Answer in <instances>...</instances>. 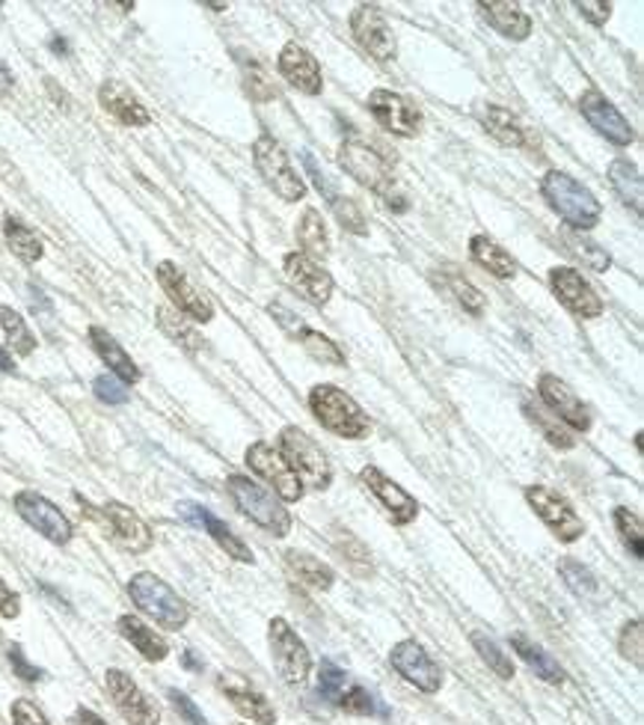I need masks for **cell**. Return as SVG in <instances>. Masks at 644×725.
<instances>
[{"mask_svg": "<svg viewBox=\"0 0 644 725\" xmlns=\"http://www.w3.org/2000/svg\"><path fill=\"white\" fill-rule=\"evenodd\" d=\"M541 196L552 212L559 214L564 224L576 229V233H589L603 217V205L597 203V196L564 170H546L543 173Z\"/></svg>", "mask_w": 644, "mask_h": 725, "instance_id": "6da1fadb", "label": "cell"}, {"mask_svg": "<svg viewBox=\"0 0 644 725\" xmlns=\"http://www.w3.org/2000/svg\"><path fill=\"white\" fill-rule=\"evenodd\" d=\"M339 167L345 170L350 178H357L362 187L384 196L389 208L407 212V196L398 191L396 173H392L389 161L384 159L375 146H368V143H362V140L357 137L345 140L339 146Z\"/></svg>", "mask_w": 644, "mask_h": 725, "instance_id": "7a4b0ae2", "label": "cell"}, {"mask_svg": "<svg viewBox=\"0 0 644 725\" xmlns=\"http://www.w3.org/2000/svg\"><path fill=\"white\" fill-rule=\"evenodd\" d=\"M226 491H229V497L238 506V512L265 532H270L274 539H286L288 532H292V512H288L286 502L279 500L270 488H262L249 476L232 473L226 479Z\"/></svg>", "mask_w": 644, "mask_h": 725, "instance_id": "3957f363", "label": "cell"}, {"mask_svg": "<svg viewBox=\"0 0 644 725\" xmlns=\"http://www.w3.org/2000/svg\"><path fill=\"white\" fill-rule=\"evenodd\" d=\"M309 410L330 435L345 440H362L371 431L366 410L336 384H318L309 390Z\"/></svg>", "mask_w": 644, "mask_h": 725, "instance_id": "277c9868", "label": "cell"}, {"mask_svg": "<svg viewBox=\"0 0 644 725\" xmlns=\"http://www.w3.org/2000/svg\"><path fill=\"white\" fill-rule=\"evenodd\" d=\"M253 164L265 185L274 191L283 203H300L306 196V182L292 164V155L274 134H258L253 143Z\"/></svg>", "mask_w": 644, "mask_h": 725, "instance_id": "5b68a950", "label": "cell"}, {"mask_svg": "<svg viewBox=\"0 0 644 725\" xmlns=\"http://www.w3.org/2000/svg\"><path fill=\"white\" fill-rule=\"evenodd\" d=\"M279 456L286 458L304 488L309 491H327L333 482V467L321 447L315 443L304 428L286 426L279 431Z\"/></svg>", "mask_w": 644, "mask_h": 725, "instance_id": "8992f818", "label": "cell"}, {"mask_svg": "<svg viewBox=\"0 0 644 725\" xmlns=\"http://www.w3.org/2000/svg\"><path fill=\"white\" fill-rule=\"evenodd\" d=\"M129 595L131 601L152 615L164 631H182L184 624L191 622V610L184 604L182 598L175 595L173 589L166 586L164 580L149 571H140L129 580Z\"/></svg>", "mask_w": 644, "mask_h": 725, "instance_id": "52a82bcc", "label": "cell"}, {"mask_svg": "<svg viewBox=\"0 0 644 725\" xmlns=\"http://www.w3.org/2000/svg\"><path fill=\"white\" fill-rule=\"evenodd\" d=\"M267 642H270V657L279 672V678L297 687L309 678L313 670V654L306 649V642L297 636V631L286 619H270L267 624Z\"/></svg>", "mask_w": 644, "mask_h": 725, "instance_id": "ba28073f", "label": "cell"}, {"mask_svg": "<svg viewBox=\"0 0 644 725\" xmlns=\"http://www.w3.org/2000/svg\"><path fill=\"white\" fill-rule=\"evenodd\" d=\"M525 502L546 523V530L559 541H564V544H573V541H580L585 535V523H582L580 514L573 512L571 502L564 500L562 493L546 488V484H529L525 488Z\"/></svg>", "mask_w": 644, "mask_h": 725, "instance_id": "9c48e42d", "label": "cell"}, {"mask_svg": "<svg viewBox=\"0 0 644 725\" xmlns=\"http://www.w3.org/2000/svg\"><path fill=\"white\" fill-rule=\"evenodd\" d=\"M155 277L161 283V288L166 292V298L173 304V309H178L182 316H187L191 321H200V325H208L214 318V304L208 300L203 288H196L191 283V277L184 274L175 262H161L155 268Z\"/></svg>", "mask_w": 644, "mask_h": 725, "instance_id": "30bf717a", "label": "cell"}, {"mask_svg": "<svg viewBox=\"0 0 644 725\" xmlns=\"http://www.w3.org/2000/svg\"><path fill=\"white\" fill-rule=\"evenodd\" d=\"M83 502V497H78ZM83 509L90 512V518L102 523L104 530L111 532L116 544L122 550H129V553H146L152 548V530H149V523L140 518L134 509L129 506H122V502H104L102 512H95L90 509V502H83Z\"/></svg>", "mask_w": 644, "mask_h": 725, "instance_id": "8fae6325", "label": "cell"}, {"mask_svg": "<svg viewBox=\"0 0 644 725\" xmlns=\"http://www.w3.org/2000/svg\"><path fill=\"white\" fill-rule=\"evenodd\" d=\"M247 464L256 476H262L274 493L283 502H300L304 500V484L295 476V470L288 467V461L279 456V449H274L267 440H256L253 447L247 449Z\"/></svg>", "mask_w": 644, "mask_h": 725, "instance_id": "7c38bea8", "label": "cell"}, {"mask_svg": "<svg viewBox=\"0 0 644 725\" xmlns=\"http://www.w3.org/2000/svg\"><path fill=\"white\" fill-rule=\"evenodd\" d=\"M368 113L375 116L380 129L396 137H416L422 134V111L407 95L392 90H371L366 102Z\"/></svg>", "mask_w": 644, "mask_h": 725, "instance_id": "4fadbf2b", "label": "cell"}, {"mask_svg": "<svg viewBox=\"0 0 644 725\" xmlns=\"http://www.w3.org/2000/svg\"><path fill=\"white\" fill-rule=\"evenodd\" d=\"M350 33L357 39V45L366 51L368 57H375L378 63H392L398 54L396 33L389 28V21L384 19V12L371 3H359L357 10L350 12Z\"/></svg>", "mask_w": 644, "mask_h": 725, "instance_id": "5bb4252c", "label": "cell"}, {"mask_svg": "<svg viewBox=\"0 0 644 725\" xmlns=\"http://www.w3.org/2000/svg\"><path fill=\"white\" fill-rule=\"evenodd\" d=\"M12 506H16V512H19L21 521L28 523V527H33L39 535H45L48 541H54V544H69V541H72L74 535L72 521L57 509L54 502L45 500L42 493L19 491L16 493V500H12Z\"/></svg>", "mask_w": 644, "mask_h": 725, "instance_id": "9a60e30c", "label": "cell"}, {"mask_svg": "<svg viewBox=\"0 0 644 725\" xmlns=\"http://www.w3.org/2000/svg\"><path fill=\"white\" fill-rule=\"evenodd\" d=\"M580 113L589 120V125L597 131L600 137H606L617 150H626V146L635 143V129L630 125V120L594 86L580 95Z\"/></svg>", "mask_w": 644, "mask_h": 725, "instance_id": "2e32d148", "label": "cell"}, {"mask_svg": "<svg viewBox=\"0 0 644 725\" xmlns=\"http://www.w3.org/2000/svg\"><path fill=\"white\" fill-rule=\"evenodd\" d=\"M389 663H392V670H396L407 684H413L416 690H422V693H440L442 670L416 640H401L398 645H392Z\"/></svg>", "mask_w": 644, "mask_h": 725, "instance_id": "e0dca14e", "label": "cell"}, {"mask_svg": "<svg viewBox=\"0 0 644 725\" xmlns=\"http://www.w3.org/2000/svg\"><path fill=\"white\" fill-rule=\"evenodd\" d=\"M538 399L546 410H552L555 417L562 419L564 426L573 431H589L591 428V410L589 405L571 390V384L562 381L559 375L543 372L538 378Z\"/></svg>", "mask_w": 644, "mask_h": 725, "instance_id": "ac0fdd59", "label": "cell"}, {"mask_svg": "<svg viewBox=\"0 0 644 725\" xmlns=\"http://www.w3.org/2000/svg\"><path fill=\"white\" fill-rule=\"evenodd\" d=\"M550 288L568 313L576 318H600L603 316V298H600L589 279L576 268H552Z\"/></svg>", "mask_w": 644, "mask_h": 725, "instance_id": "d6986e66", "label": "cell"}, {"mask_svg": "<svg viewBox=\"0 0 644 725\" xmlns=\"http://www.w3.org/2000/svg\"><path fill=\"white\" fill-rule=\"evenodd\" d=\"M104 684H108V693H111L113 705L120 711L131 725H157L161 723V711L155 707V702L137 687V681L131 678L129 672L122 670H108L104 675Z\"/></svg>", "mask_w": 644, "mask_h": 725, "instance_id": "ffe728a7", "label": "cell"}, {"mask_svg": "<svg viewBox=\"0 0 644 725\" xmlns=\"http://www.w3.org/2000/svg\"><path fill=\"white\" fill-rule=\"evenodd\" d=\"M267 313L276 318V325L283 327L292 339L304 345V351L318 362H327V366H345V351H341L339 345L333 343L330 336H324L321 330H313V327L304 325V318L295 316V313H288L283 304H270Z\"/></svg>", "mask_w": 644, "mask_h": 725, "instance_id": "44dd1931", "label": "cell"}, {"mask_svg": "<svg viewBox=\"0 0 644 725\" xmlns=\"http://www.w3.org/2000/svg\"><path fill=\"white\" fill-rule=\"evenodd\" d=\"M359 482L366 484L368 491L375 493L380 500V506L389 512V521L396 523V527H407L410 521H416V514H419V502L416 497L401 488L398 482H392L380 467L368 464L359 470Z\"/></svg>", "mask_w": 644, "mask_h": 725, "instance_id": "7402d4cb", "label": "cell"}, {"mask_svg": "<svg viewBox=\"0 0 644 725\" xmlns=\"http://www.w3.org/2000/svg\"><path fill=\"white\" fill-rule=\"evenodd\" d=\"M283 270H286V279L292 286L304 295L309 304L315 307H324L333 295V277L330 270L318 265L313 256H306V253H288L286 259H283Z\"/></svg>", "mask_w": 644, "mask_h": 725, "instance_id": "603a6c76", "label": "cell"}, {"mask_svg": "<svg viewBox=\"0 0 644 725\" xmlns=\"http://www.w3.org/2000/svg\"><path fill=\"white\" fill-rule=\"evenodd\" d=\"M175 512H178V518L182 521H187L191 527H196V530H205L208 535H212L217 544H221L223 550H226V556H232L235 562H244V565H253L256 562V556H253V550L244 544V541L235 535V532L226 527V523L221 521V518H214L205 506H200V502H178L175 506Z\"/></svg>", "mask_w": 644, "mask_h": 725, "instance_id": "cb8c5ba5", "label": "cell"}, {"mask_svg": "<svg viewBox=\"0 0 644 725\" xmlns=\"http://www.w3.org/2000/svg\"><path fill=\"white\" fill-rule=\"evenodd\" d=\"M276 69L279 75L286 78L288 84L300 90L306 95H318L324 90V75L321 65L313 57V51H306L300 42H286L283 51H279V60H276Z\"/></svg>", "mask_w": 644, "mask_h": 725, "instance_id": "d4e9b609", "label": "cell"}, {"mask_svg": "<svg viewBox=\"0 0 644 725\" xmlns=\"http://www.w3.org/2000/svg\"><path fill=\"white\" fill-rule=\"evenodd\" d=\"M479 122L490 137L502 143V146H508V150H534L538 146L534 131L525 129L523 120L508 111V108H502V104H484V108H479Z\"/></svg>", "mask_w": 644, "mask_h": 725, "instance_id": "484cf974", "label": "cell"}, {"mask_svg": "<svg viewBox=\"0 0 644 725\" xmlns=\"http://www.w3.org/2000/svg\"><path fill=\"white\" fill-rule=\"evenodd\" d=\"M221 690L226 693V698H229L232 705H235V711H238L241 716H247L249 723L256 725L276 723L274 705H270L265 693L253 687L247 678H241V675H235V672H226V675H221Z\"/></svg>", "mask_w": 644, "mask_h": 725, "instance_id": "4316f807", "label": "cell"}, {"mask_svg": "<svg viewBox=\"0 0 644 725\" xmlns=\"http://www.w3.org/2000/svg\"><path fill=\"white\" fill-rule=\"evenodd\" d=\"M99 102H102V108L111 113L113 120L129 125V129H146L149 122H152V113H149L146 104L140 102L137 95L131 93L125 84H120V81H104L99 86Z\"/></svg>", "mask_w": 644, "mask_h": 725, "instance_id": "83f0119b", "label": "cell"}, {"mask_svg": "<svg viewBox=\"0 0 644 725\" xmlns=\"http://www.w3.org/2000/svg\"><path fill=\"white\" fill-rule=\"evenodd\" d=\"M476 7H479L481 19L488 21L497 33L511 39V42H523V39L532 37V16L523 12L520 3H497V0L484 3V0H479Z\"/></svg>", "mask_w": 644, "mask_h": 725, "instance_id": "f1b7e54d", "label": "cell"}, {"mask_svg": "<svg viewBox=\"0 0 644 725\" xmlns=\"http://www.w3.org/2000/svg\"><path fill=\"white\" fill-rule=\"evenodd\" d=\"M90 343H92V351L102 357V362L111 369L113 378H120L122 384H137L140 378H143V372L137 369V362L131 360V354L122 348L116 339H113L104 327L92 325L90 327Z\"/></svg>", "mask_w": 644, "mask_h": 725, "instance_id": "f546056e", "label": "cell"}, {"mask_svg": "<svg viewBox=\"0 0 644 725\" xmlns=\"http://www.w3.org/2000/svg\"><path fill=\"white\" fill-rule=\"evenodd\" d=\"M470 256L479 268H484L488 274H493V277L499 279L517 277V259L505 251V247H502V244L493 242L490 235H472Z\"/></svg>", "mask_w": 644, "mask_h": 725, "instance_id": "4dcf8cb0", "label": "cell"}, {"mask_svg": "<svg viewBox=\"0 0 644 725\" xmlns=\"http://www.w3.org/2000/svg\"><path fill=\"white\" fill-rule=\"evenodd\" d=\"M523 413L525 419L532 422L538 431H541V438L555 449H573L576 447V438H573V431L564 426L562 419L555 417L552 410H546L541 405V399H523Z\"/></svg>", "mask_w": 644, "mask_h": 725, "instance_id": "1f68e13d", "label": "cell"}, {"mask_svg": "<svg viewBox=\"0 0 644 725\" xmlns=\"http://www.w3.org/2000/svg\"><path fill=\"white\" fill-rule=\"evenodd\" d=\"M116 627H120L122 636H125L149 663H161L166 654H170V642H166L161 633L152 631L146 622H140L137 615H122Z\"/></svg>", "mask_w": 644, "mask_h": 725, "instance_id": "d6a6232c", "label": "cell"}, {"mask_svg": "<svg viewBox=\"0 0 644 725\" xmlns=\"http://www.w3.org/2000/svg\"><path fill=\"white\" fill-rule=\"evenodd\" d=\"M511 649H514L517 657H520V661H523L538 678L546 681V684H564V678H568L562 666H559V661H552L541 645H534L532 640H525L523 633H514V636H511Z\"/></svg>", "mask_w": 644, "mask_h": 725, "instance_id": "836d02e7", "label": "cell"}, {"mask_svg": "<svg viewBox=\"0 0 644 725\" xmlns=\"http://www.w3.org/2000/svg\"><path fill=\"white\" fill-rule=\"evenodd\" d=\"M609 185L615 187V194L624 200L626 205H633V212L642 217L644 208V182L642 173L635 167L633 161L615 159L609 164Z\"/></svg>", "mask_w": 644, "mask_h": 725, "instance_id": "e575fe53", "label": "cell"}, {"mask_svg": "<svg viewBox=\"0 0 644 725\" xmlns=\"http://www.w3.org/2000/svg\"><path fill=\"white\" fill-rule=\"evenodd\" d=\"M440 277H437V283H440V288L449 295V298H454V304H458L463 313H470V316H484V307H488V298H484V292H481L479 286H472L470 279L463 277V274H458V270H437Z\"/></svg>", "mask_w": 644, "mask_h": 725, "instance_id": "d590c367", "label": "cell"}, {"mask_svg": "<svg viewBox=\"0 0 644 725\" xmlns=\"http://www.w3.org/2000/svg\"><path fill=\"white\" fill-rule=\"evenodd\" d=\"M559 242H562L564 253H568L571 259L582 262V268L594 270V274H606V270L612 268V256H609L600 244H594L591 238L576 233V229H564V233L559 235Z\"/></svg>", "mask_w": 644, "mask_h": 725, "instance_id": "8d00e7d4", "label": "cell"}, {"mask_svg": "<svg viewBox=\"0 0 644 725\" xmlns=\"http://www.w3.org/2000/svg\"><path fill=\"white\" fill-rule=\"evenodd\" d=\"M295 235L300 253H306V256H327L330 253V235H327V224H324L318 208H304Z\"/></svg>", "mask_w": 644, "mask_h": 725, "instance_id": "74e56055", "label": "cell"}, {"mask_svg": "<svg viewBox=\"0 0 644 725\" xmlns=\"http://www.w3.org/2000/svg\"><path fill=\"white\" fill-rule=\"evenodd\" d=\"M3 238H7V244H10V251L16 253L21 262H28V265H33V262H39L42 256H45V244H42V238H39L30 226L21 224L19 217H12V214L3 217Z\"/></svg>", "mask_w": 644, "mask_h": 725, "instance_id": "f35d334b", "label": "cell"}, {"mask_svg": "<svg viewBox=\"0 0 644 725\" xmlns=\"http://www.w3.org/2000/svg\"><path fill=\"white\" fill-rule=\"evenodd\" d=\"M155 316H157V327H161L175 345H182V348H187V351H200V348H203V336H200V330L194 327V321H191L187 316H182L178 309L157 307Z\"/></svg>", "mask_w": 644, "mask_h": 725, "instance_id": "ab89813d", "label": "cell"}, {"mask_svg": "<svg viewBox=\"0 0 644 725\" xmlns=\"http://www.w3.org/2000/svg\"><path fill=\"white\" fill-rule=\"evenodd\" d=\"M286 565L292 568V574H295L300 583L313 589H330L333 580H336V574H333V568L327 565V562L309 556V553H300V550H288Z\"/></svg>", "mask_w": 644, "mask_h": 725, "instance_id": "60d3db41", "label": "cell"}, {"mask_svg": "<svg viewBox=\"0 0 644 725\" xmlns=\"http://www.w3.org/2000/svg\"><path fill=\"white\" fill-rule=\"evenodd\" d=\"M0 327H3V336H7V345H10L12 354L30 357V354L37 351V336H33V330H30L19 309L0 307Z\"/></svg>", "mask_w": 644, "mask_h": 725, "instance_id": "b9f144b4", "label": "cell"}, {"mask_svg": "<svg viewBox=\"0 0 644 725\" xmlns=\"http://www.w3.org/2000/svg\"><path fill=\"white\" fill-rule=\"evenodd\" d=\"M470 642L472 649L479 651L481 661L488 663V670L497 672V678L502 681L514 678V661H511V654H505V649H502L493 636H488L484 631H472Z\"/></svg>", "mask_w": 644, "mask_h": 725, "instance_id": "7bdbcfd3", "label": "cell"}, {"mask_svg": "<svg viewBox=\"0 0 644 725\" xmlns=\"http://www.w3.org/2000/svg\"><path fill=\"white\" fill-rule=\"evenodd\" d=\"M241 75H244V93L253 102L265 104L270 99H276L274 78H270V72L258 60H241Z\"/></svg>", "mask_w": 644, "mask_h": 725, "instance_id": "ee69618b", "label": "cell"}, {"mask_svg": "<svg viewBox=\"0 0 644 725\" xmlns=\"http://www.w3.org/2000/svg\"><path fill=\"white\" fill-rule=\"evenodd\" d=\"M559 576L564 580V586L571 589L573 595L591 598L597 595V576L591 574V568H585L576 559L564 556L559 559Z\"/></svg>", "mask_w": 644, "mask_h": 725, "instance_id": "f6af8a7d", "label": "cell"}, {"mask_svg": "<svg viewBox=\"0 0 644 725\" xmlns=\"http://www.w3.org/2000/svg\"><path fill=\"white\" fill-rule=\"evenodd\" d=\"M330 208H333V214H336V221H339V226L345 229V233H350V235L368 233V221H366V214H362V205H359L354 196L336 194L330 200Z\"/></svg>", "mask_w": 644, "mask_h": 725, "instance_id": "bcb514c9", "label": "cell"}, {"mask_svg": "<svg viewBox=\"0 0 644 725\" xmlns=\"http://www.w3.org/2000/svg\"><path fill=\"white\" fill-rule=\"evenodd\" d=\"M615 527L621 532V541L626 544V550L633 553L635 559L644 556V530H642V518L626 509V506H617L615 509Z\"/></svg>", "mask_w": 644, "mask_h": 725, "instance_id": "7dc6e473", "label": "cell"}, {"mask_svg": "<svg viewBox=\"0 0 644 725\" xmlns=\"http://www.w3.org/2000/svg\"><path fill=\"white\" fill-rule=\"evenodd\" d=\"M336 705H339L345 714H354V716L384 714V707H380L378 696H371L366 687H345V693H341Z\"/></svg>", "mask_w": 644, "mask_h": 725, "instance_id": "c3c4849f", "label": "cell"}, {"mask_svg": "<svg viewBox=\"0 0 644 725\" xmlns=\"http://www.w3.org/2000/svg\"><path fill=\"white\" fill-rule=\"evenodd\" d=\"M617 649L624 654L626 661H633V666L642 670V654H644V631H642V619H633V622L624 624L621 631V640H617Z\"/></svg>", "mask_w": 644, "mask_h": 725, "instance_id": "681fc988", "label": "cell"}, {"mask_svg": "<svg viewBox=\"0 0 644 725\" xmlns=\"http://www.w3.org/2000/svg\"><path fill=\"white\" fill-rule=\"evenodd\" d=\"M348 687V675L345 670H339L336 663L324 661L321 670H318V693L324 698H330V702H339V696Z\"/></svg>", "mask_w": 644, "mask_h": 725, "instance_id": "f907efd6", "label": "cell"}, {"mask_svg": "<svg viewBox=\"0 0 644 725\" xmlns=\"http://www.w3.org/2000/svg\"><path fill=\"white\" fill-rule=\"evenodd\" d=\"M92 390L102 401L108 405H125L129 401V390H125V384L120 378H113V375H99L95 384H92Z\"/></svg>", "mask_w": 644, "mask_h": 725, "instance_id": "816d5d0a", "label": "cell"}, {"mask_svg": "<svg viewBox=\"0 0 644 725\" xmlns=\"http://www.w3.org/2000/svg\"><path fill=\"white\" fill-rule=\"evenodd\" d=\"M12 723L16 725H51L45 719V714L39 711L30 698H16L12 702Z\"/></svg>", "mask_w": 644, "mask_h": 725, "instance_id": "f5cc1de1", "label": "cell"}, {"mask_svg": "<svg viewBox=\"0 0 644 725\" xmlns=\"http://www.w3.org/2000/svg\"><path fill=\"white\" fill-rule=\"evenodd\" d=\"M170 702H173L175 711L184 716V723H187V725H205L203 711L194 705V698L184 696L182 690H170Z\"/></svg>", "mask_w": 644, "mask_h": 725, "instance_id": "db71d44e", "label": "cell"}, {"mask_svg": "<svg viewBox=\"0 0 644 725\" xmlns=\"http://www.w3.org/2000/svg\"><path fill=\"white\" fill-rule=\"evenodd\" d=\"M345 535V544H339V550L345 553V559H348L350 565H359V571H371V562H368V553L366 548L359 544L350 532H341Z\"/></svg>", "mask_w": 644, "mask_h": 725, "instance_id": "11a10c76", "label": "cell"}, {"mask_svg": "<svg viewBox=\"0 0 644 725\" xmlns=\"http://www.w3.org/2000/svg\"><path fill=\"white\" fill-rule=\"evenodd\" d=\"M576 10L582 12V19H589L594 28H603L612 16V3H591V0H580Z\"/></svg>", "mask_w": 644, "mask_h": 725, "instance_id": "9f6ffc18", "label": "cell"}, {"mask_svg": "<svg viewBox=\"0 0 644 725\" xmlns=\"http://www.w3.org/2000/svg\"><path fill=\"white\" fill-rule=\"evenodd\" d=\"M19 613H21L19 592H12V589L7 586V580L0 576V615H3V619H16Z\"/></svg>", "mask_w": 644, "mask_h": 725, "instance_id": "6f0895ef", "label": "cell"}, {"mask_svg": "<svg viewBox=\"0 0 644 725\" xmlns=\"http://www.w3.org/2000/svg\"><path fill=\"white\" fill-rule=\"evenodd\" d=\"M10 663L16 666V672H19V678L24 681H42V670H37L33 663L24 661V654H21L19 645H12L10 649Z\"/></svg>", "mask_w": 644, "mask_h": 725, "instance_id": "680465c9", "label": "cell"}, {"mask_svg": "<svg viewBox=\"0 0 644 725\" xmlns=\"http://www.w3.org/2000/svg\"><path fill=\"white\" fill-rule=\"evenodd\" d=\"M74 723L78 725H108L102 716L95 714V711H90V707H78V711H74Z\"/></svg>", "mask_w": 644, "mask_h": 725, "instance_id": "91938a15", "label": "cell"}, {"mask_svg": "<svg viewBox=\"0 0 644 725\" xmlns=\"http://www.w3.org/2000/svg\"><path fill=\"white\" fill-rule=\"evenodd\" d=\"M12 86H16V78H12L10 65L0 60V99H3V95H10Z\"/></svg>", "mask_w": 644, "mask_h": 725, "instance_id": "94428289", "label": "cell"}, {"mask_svg": "<svg viewBox=\"0 0 644 725\" xmlns=\"http://www.w3.org/2000/svg\"><path fill=\"white\" fill-rule=\"evenodd\" d=\"M45 90H48V95H54L57 104H63V111H69V95H65L60 86H57V81H51V78H48Z\"/></svg>", "mask_w": 644, "mask_h": 725, "instance_id": "6125c7cd", "label": "cell"}, {"mask_svg": "<svg viewBox=\"0 0 644 725\" xmlns=\"http://www.w3.org/2000/svg\"><path fill=\"white\" fill-rule=\"evenodd\" d=\"M0 372L16 375V362H12L10 351H7V348H3V345H0Z\"/></svg>", "mask_w": 644, "mask_h": 725, "instance_id": "be15d7a7", "label": "cell"}, {"mask_svg": "<svg viewBox=\"0 0 644 725\" xmlns=\"http://www.w3.org/2000/svg\"><path fill=\"white\" fill-rule=\"evenodd\" d=\"M184 666H187V670H203V663L196 661L194 651H187V654H184Z\"/></svg>", "mask_w": 644, "mask_h": 725, "instance_id": "e7e4bbea", "label": "cell"}, {"mask_svg": "<svg viewBox=\"0 0 644 725\" xmlns=\"http://www.w3.org/2000/svg\"><path fill=\"white\" fill-rule=\"evenodd\" d=\"M51 48H54L57 54H69V45H65L63 39H51Z\"/></svg>", "mask_w": 644, "mask_h": 725, "instance_id": "03108f58", "label": "cell"}]
</instances>
